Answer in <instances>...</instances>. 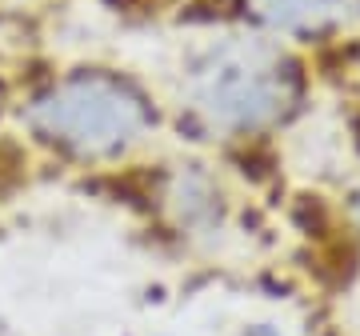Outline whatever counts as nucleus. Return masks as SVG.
I'll return each mask as SVG.
<instances>
[{
    "mask_svg": "<svg viewBox=\"0 0 360 336\" xmlns=\"http://www.w3.org/2000/svg\"><path fill=\"white\" fill-rule=\"evenodd\" d=\"M309 101L312 80L300 49L260 28H232L180 56L168 108L205 141L248 144L292 129Z\"/></svg>",
    "mask_w": 360,
    "mask_h": 336,
    "instance_id": "nucleus-1",
    "label": "nucleus"
},
{
    "mask_svg": "<svg viewBox=\"0 0 360 336\" xmlns=\"http://www.w3.org/2000/svg\"><path fill=\"white\" fill-rule=\"evenodd\" d=\"M168 104L120 65L77 60L16 89L13 124L40 156L65 168H116L148 153Z\"/></svg>",
    "mask_w": 360,
    "mask_h": 336,
    "instance_id": "nucleus-2",
    "label": "nucleus"
},
{
    "mask_svg": "<svg viewBox=\"0 0 360 336\" xmlns=\"http://www.w3.org/2000/svg\"><path fill=\"white\" fill-rule=\"evenodd\" d=\"M156 208L168 233L193 248H217L236 228V193L205 156L168 160L156 181Z\"/></svg>",
    "mask_w": 360,
    "mask_h": 336,
    "instance_id": "nucleus-3",
    "label": "nucleus"
},
{
    "mask_svg": "<svg viewBox=\"0 0 360 336\" xmlns=\"http://www.w3.org/2000/svg\"><path fill=\"white\" fill-rule=\"evenodd\" d=\"M245 4L248 28H260L292 49L360 32V0H245Z\"/></svg>",
    "mask_w": 360,
    "mask_h": 336,
    "instance_id": "nucleus-4",
    "label": "nucleus"
},
{
    "mask_svg": "<svg viewBox=\"0 0 360 336\" xmlns=\"http://www.w3.org/2000/svg\"><path fill=\"white\" fill-rule=\"evenodd\" d=\"M13 101H16V89L0 77V132L13 124Z\"/></svg>",
    "mask_w": 360,
    "mask_h": 336,
    "instance_id": "nucleus-5",
    "label": "nucleus"
},
{
    "mask_svg": "<svg viewBox=\"0 0 360 336\" xmlns=\"http://www.w3.org/2000/svg\"><path fill=\"white\" fill-rule=\"evenodd\" d=\"M236 336H281V328L276 324H245Z\"/></svg>",
    "mask_w": 360,
    "mask_h": 336,
    "instance_id": "nucleus-6",
    "label": "nucleus"
},
{
    "mask_svg": "<svg viewBox=\"0 0 360 336\" xmlns=\"http://www.w3.org/2000/svg\"><path fill=\"white\" fill-rule=\"evenodd\" d=\"M348 217H352V228H356V236H360V184L352 188V196H348Z\"/></svg>",
    "mask_w": 360,
    "mask_h": 336,
    "instance_id": "nucleus-7",
    "label": "nucleus"
},
{
    "mask_svg": "<svg viewBox=\"0 0 360 336\" xmlns=\"http://www.w3.org/2000/svg\"><path fill=\"white\" fill-rule=\"evenodd\" d=\"M356 37H360V32H356Z\"/></svg>",
    "mask_w": 360,
    "mask_h": 336,
    "instance_id": "nucleus-8",
    "label": "nucleus"
}]
</instances>
